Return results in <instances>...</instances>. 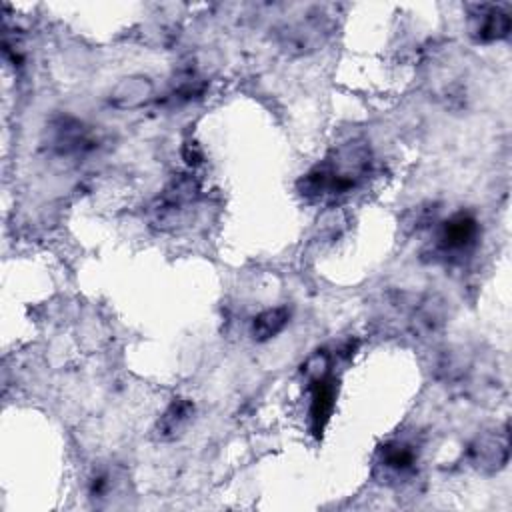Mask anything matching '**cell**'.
<instances>
[{
  "label": "cell",
  "instance_id": "7c38bea8",
  "mask_svg": "<svg viewBox=\"0 0 512 512\" xmlns=\"http://www.w3.org/2000/svg\"><path fill=\"white\" fill-rule=\"evenodd\" d=\"M206 78L200 74L198 66L194 62H184L176 76H174V88H172V94L176 100H182V102H190L194 98H200L206 90Z\"/></svg>",
  "mask_w": 512,
  "mask_h": 512
},
{
  "label": "cell",
  "instance_id": "30bf717a",
  "mask_svg": "<svg viewBox=\"0 0 512 512\" xmlns=\"http://www.w3.org/2000/svg\"><path fill=\"white\" fill-rule=\"evenodd\" d=\"M310 420H312V430L320 434L330 420L334 412V402H336V380L330 372L310 378Z\"/></svg>",
  "mask_w": 512,
  "mask_h": 512
},
{
  "label": "cell",
  "instance_id": "8fae6325",
  "mask_svg": "<svg viewBox=\"0 0 512 512\" xmlns=\"http://www.w3.org/2000/svg\"><path fill=\"white\" fill-rule=\"evenodd\" d=\"M194 410L196 408H194L192 400L174 398L156 422V428H154L156 438L168 442V440H176L178 436H182L194 418Z\"/></svg>",
  "mask_w": 512,
  "mask_h": 512
},
{
  "label": "cell",
  "instance_id": "6da1fadb",
  "mask_svg": "<svg viewBox=\"0 0 512 512\" xmlns=\"http://www.w3.org/2000/svg\"><path fill=\"white\" fill-rule=\"evenodd\" d=\"M370 170V150L364 142H348L326 160L310 168L298 180V192L306 200L336 202L348 196Z\"/></svg>",
  "mask_w": 512,
  "mask_h": 512
},
{
  "label": "cell",
  "instance_id": "7a4b0ae2",
  "mask_svg": "<svg viewBox=\"0 0 512 512\" xmlns=\"http://www.w3.org/2000/svg\"><path fill=\"white\" fill-rule=\"evenodd\" d=\"M200 196V184L190 174L174 176L150 204V222L160 230H174L192 216V206Z\"/></svg>",
  "mask_w": 512,
  "mask_h": 512
},
{
  "label": "cell",
  "instance_id": "5b68a950",
  "mask_svg": "<svg viewBox=\"0 0 512 512\" xmlns=\"http://www.w3.org/2000/svg\"><path fill=\"white\" fill-rule=\"evenodd\" d=\"M48 146L58 156H82L96 148L98 140L94 132L74 116H58L46 130Z\"/></svg>",
  "mask_w": 512,
  "mask_h": 512
},
{
  "label": "cell",
  "instance_id": "8992f818",
  "mask_svg": "<svg viewBox=\"0 0 512 512\" xmlns=\"http://www.w3.org/2000/svg\"><path fill=\"white\" fill-rule=\"evenodd\" d=\"M468 30L476 42H498L512 30L510 12L500 4H468Z\"/></svg>",
  "mask_w": 512,
  "mask_h": 512
},
{
  "label": "cell",
  "instance_id": "3957f363",
  "mask_svg": "<svg viewBox=\"0 0 512 512\" xmlns=\"http://www.w3.org/2000/svg\"><path fill=\"white\" fill-rule=\"evenodd\" d=\"M418 446L410 440H390L378 448L374 458V478L382 484H402L416 474Z\"/></svg>",
  "mask_w": 512,
  "mask_h": 512
},
{
  "label": "cell",
  "instance_id": "5bb4252c",
  "mask_svg": "<svg viewBox=\"0 0 512 512\" xmlns=\"http://www.w3.org/2000/svg\"><path fill=\"white\" fill-rule=\"evenodd\" d=\"M120 478L114 470L110 468H104V470H96L94 476L90 478V484H88V492H90V498L92 500H98V502H104V500H110L118 488H120Z\"/></svg>",
  "mask_w": 512,
  "mask_h": 512
},
{
  "label": "cell",
  "instance_id": "9c48e42d",
  "mask_svg": "<svg viewBox=\"0 0 512 512\" xmlns=\"http://www.w3.org/2000/svg\"><path fill=\"white\" fill-rule=\"evenodd\" d=\"M312 16L314 14H310L306 20H300V22L288 26L282 32V48L286 52L306 54L310 50L320 48V44L328 32H326L324 20L320 16L318 18H312Z\"/></svg>",
  "mask_w": 512,
  "mask_h": 512
},
{
  "label": "cell",
  "instance_id": "ba28073f",
  "mask_svg": "<svg viewBox=\"0 0 512 512\" xmlns=\"http://www.w3.org/2000/svg\"><path fill=\"white\" fill-rule=\"evenodd\" d=\"M152 94H154V84L148 76L130 74L120 78L112 86L108 94V102L116 110H136V108H142L146 102H150Z\"/></svg>",
  "mask_w": 512,
  "mask_h": 512
},
{
  "label": "cell",
  "instance_id": "52a82bcc",
  "mask_svg": "<svg viewBox=\"0 0 512 512\" xmlns=\"http://www.w3.org/2000/svg\"><path fill=\"white\" fill-rule=\"evenodd\" d=\"M470 460L472 464L484 472L494 474L500 472L508 464L510 456V440H508V426L496 428L492 432H486L478 436L470 444Z\"/></svg>",
  "mask_w": 512,
  "mask_h": 512
},
{
  "label": "cell",
  "instance_id": "4fadbf2b",
  "mask_svg": "<svg viewBox=\"0 0 512 512\" xmlns=\"http://www.w3.org/2000/svg\"><path fill=\"white\" fill-rule=\"evenodd\" d=\"M288 320H290L288 308L284 306L266 308L252 320V338L256 342H268L286 328Z\"/></svg>",
  "mask_w": 512,
  "mask_h": 512
},
{
  "label": "cell",
  "instance_id": "9a60e30c",
  "mask_svg": "<svg viewBox=\"0 0 512 512\" xmlns=\"http://www.w3.org/2000/svg\"><path fill=\"white\" fill-rule=\"evenodd\" d=\"M180 154H182V160H184L190 168H196V166H200V164L204 162V150H202V146H200L196 140H186V142L182 144Z\"/></svg>",
  "mask_w": 512,
  "mask_h": 512
},
{
  "label": "cell",
  "instance_id": "277c9868",
  "mask_svg": "<svg viewBox=\"0 0 512 512\" xmlns=\"http://www.w3.org/2000/svg\"><path fill=\"white\" fill-rule=\"evenodd\" d=\"M478 234H480L478 220L470 212L460 210L438 226L434 252L446 260L462 258L476 246Z\"/></svg>",
  "mask_w": 512,
  "mask_h": 512
}]
</instances>
